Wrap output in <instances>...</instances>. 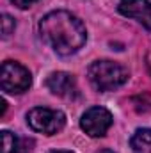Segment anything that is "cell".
Returning <instances> with one entry per match:
<instances>
[{
  "label": "cell",
  "instance_id": "obj_1",
  "mask_svg": "<svg viewBox=\"0 0 151 153\" xmlns=\"http://www.w3.org/2000/svg\"><path fill=\"white\" fill-rule=\"evenodd\" d=\"M39 32L57 53L71 55L78 52L87 39L85 27L70 11H52L39 22Z\"/></svg>",
  "mask_w": 151,
  "mask_h": 153
},
{
  "label": "cell",
  "instance_id": "obj_2",
  "mask_svg": "<svg viewBox=\"0 0 151 153\" xmlns=\"http://www.w3.org/2000/svg\"><path fill=\"white\" fill-rule=\"evenodd\" d=\"M87 78L96 91H114L128 80V70L114 61H96L89 66Z\"/></svg>",
  "mask_w": 151,
  "mask_h": 153
},
{
  "label": "cell",
  "instance_id": "obj_3",
  "mask_svg": "<svg viewBox=\"0 0 151 153\" xmlns=\"http://www.w3.org/2000/svg\"><path fill=\"white\" fill-rule=\"evenodd\" d=\"M32 84L30 71L14 61H5L0 68V87L9 94H21Z\"/></svg>",
  "mask_w": 151,
  "mask_h": 153
},
{
  "label": "cell",
  "instance_id": "obj_4",
  "mask_svg": "<svg viewBox=\"0 0 151 153\" xmlns=\"http://www.w3.org/2000/svg\"><path fill=\"white\" fill-rule=\"evenodd\" d=\"M27 123L34 132L44 134V135H53L64 128L66 116L61 111H55V109L36 107L27 114Z\"/></svg>",
  "mask_w": 151,
  "mask_h": 153
},
{
  "label": "cell",
  "instance_id": "obj_5",
  "mask_svg": "<svg viewBox=\"0 0 151 153\" xmlns=\"http://www.w3.org/2000/svg\"><path fill=\"white\" fill-rule=\"evenodd\" d=\"M112 114L105 107H91L84 112L80 119V126L91 137H103L107 130L112 126Z\"/></svg>",
  "mask_w": 151,
  "mask_h": 153
},
{
  "label": "cell",
  "instance_id": "obj_6",
  "mask_svg": "<svg viewBox=\"0 0 151 153\" xmlns=\"http://www.w3.org/2000/svg\"><path fill=\"white\" fill-rule=\"evenodd\" d=\"M117 11L126 16L133 18L142 23L148 30H151V2L150 0H121Z\"/></svg>",
  "mask_w": 151,
  "mask_h": 153
},
{
  "label": "cell",
  "instance_id": "obj_7",
  "mask_svg": "<svg viewBox=\"0 0 151 153\" xmlns=\"http://www.w3.org/2000/svg\"><path fill=\"white\" fill-rule=\"evenodd\" d=\"M46 87L62 98H71L76 94V80L73 75L66 71H55L46 78Z\"/></svg>",
  "mask_w": 151,
  "mask_h": 153
},
{
  "label": "cell",
  "instance_id": "obj_8",
  "mask_svg": "<svg viewBox=\"0 0 151 153\" xmlns=\"http://www.w3.org/2000/svg\"><path fill=\"white\" fill-rule=\"evenodd\" d=\"M2 153H30V143L9 130L2 132Z\"/></svg>",
  "mask_w": 151,
  "mask_h": 153
},
{
  "label": "cell",
  "instance_id": "obj_9",
  "mask_svg": "<svg viewBox=\"0 0 151 153\" xmlns=\"http://www.w3.org/2000/svg\"><path fill=\"white\" fill-rule=\"evenodd\" d=\"M132 150L133 153H151V130L139 128L132 135Z\"/></svg>",
  "mask_w": 151,
  "mask_h": 153
},
{
  "label": "cell",
  "instance_id": "obj_10",
  "mask_svg": "<svg viewBox=\"0 0 151 153\" xmlns=\"http://www.w3.org/2000/svg\"><path fill=\"white\" fill-rule=\"evenodd\" d=\"M14 27H16L14 18L9 16V14H4V16H2V38L4 39L9 38V36L14 32Z\"/></svg>",
  "mask_w": 151,
  "mask_h": 153
},
{
  "label": "cell",
  "instance_id": "obj_11",
  "mask_svg": "<svg viewBox=\"0 0 151 153\" xmlns=\"http://www.w3.org/2000/svg\"><path fill=\"white\" fill-rule=\"evenodd\" d=\"M16 7H20V9H27V7H30L32 4H36L39 0H11Z\"/></svg>",
  "mask_w": 151,
  "mask_h": 153
},
{
  "label": "cell",
  "instance_id": "obj_12",
  "mask_svg": "<svg viewBox=\"0 0 151 153\" xmlns=\"http://www.w3.org/2000/svg\"><path fill=\"white\" fill-rule=\"evenodd\" d=\"M50 153H73V152H66V150H57V152H50Z\"/></svg>",
  "mask_w": 151,
  "mask_h": 153
},
{
  "label": "cell",
  "instance_id": "obj_13",
  "mask_svg": "<svg viewBox=\"0 0 151 153\" xmlns=\"http://www.w3.org/2000/svg\"><path fill=\"white\" fill-rule=\"evenodd\" d=\"M96 153H114L112 150H100V152H96Z\"/></svg>",
  "mask_w": 151,
  "mask_h": 153
}]
</instances>
